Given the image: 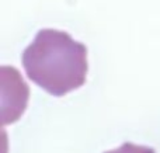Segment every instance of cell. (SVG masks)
<instances>
[{"instance_id":"2","label":"cell","mask_w":160,"mask_h":153,"mask_svg":"<svg viewBox=\"0 0 160 153\" xmlns=\"http://www.w3.org/2000/svg\"><path fill=\"white\" fill-rule=\"evenodd\" d=\"M104 153H156L155 149L149 148V146H141V145H133L131 142H125L119 148L114 149V151H107Z\"/></svg>"},{"instance_id":"1","label":"cell","mask_w":160,"mask_h":153,"mask_svg":"<svg viewBox=\"0 0 160 153\" xmlns=\"http://www.w3.org/2000/svg\"><path fill=\"white\" fill-rule=\"evenodd\" d=\"M22 66L30 80L61 97L84 84L87 48L65 31L45 28L22 52Z\"/></svg>"}]
</instances>
